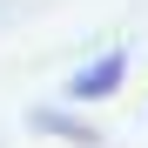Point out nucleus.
I'll use <instances>...</instances> for the list:
<instances>
[{
  "label": "nucleus",
  "mask_w": 148,
  "mask_h": 148,
  "mask_svg": "<svg viewBox=\"0 0 148 148\" xmlns=\"http://www.w3.org/2000/svg\"><path fill=\"white\" fill-rule=\"evenodd\" d=\"M121 74H128V54L114 47V54L88 61L81 74H74V81H67V94H74V101H101V94H114V88H121Z\"/></svg>",
  "instance_id": "f257e3e1"
}]
</instances>
